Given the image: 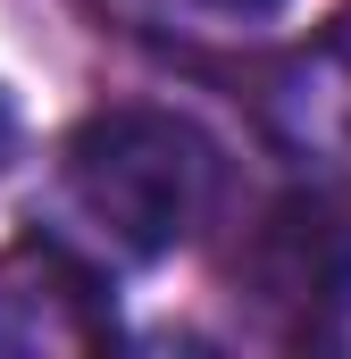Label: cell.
<instances>
[{"label":"cell","mask_w":351,"mask_h":359,"mask_svg":"<svg viewBox=\"0 0 351 359\" xmlns=\"http://www.w3.org/2000/svg\"><path fill=\"white\" fill-rule=\"evenodd\" d=\"M0 159H8V109H0Z\"/></svg>","instance_id":"obj_3"},{"label":"cell","mask_w":351,"mask_h":359,"mask_svg":"<svg viewBox=\"0 0 351 359\" xmlns=\"http://www.w3.org/2000/svg\"><path fill=\"white\" fill-rule=\"evenodd\" d=\"M117 334L100 276L59 243L0 251V351H100Z\"/></svg>","instance_id":"obj_2"},{"label":"cell","mask_w":351,"mask_h":359,"mask_svg":"<svg viewBox=\"0 0 351 359\" xmlns=\"http://www.w3.org/2000/svg\"><path fill=\"white\" fill-rule=\"evenodd\" d=\"M59 184H67V209L117 259H159L201 226L218 192V151L201 142V126L168 109H100L67 134Z\"/></svg>","instance_id":"obj_1"}]
</instances>
